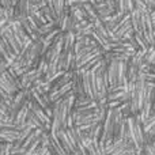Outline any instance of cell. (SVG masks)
I'll return each mask as SVG.
<instances>
[{"instance_id":"obj_3","label":"cell","mask_w":155,"mask_h":155,"mask_svg":"<svg viewBox=\"0 0 155 155\" xmlns=\"http://www.w3.org/2000/svg\"><path fill=\"white\" fill-rule=\"evenodd\" d=\"M44 74L41 71H38L37 68H29L26 72L19 78V88H30L33 86V83L37 79L42 78Z\"/></svg>"},{"instance_id":"obj_4","label":"cell","mask_w":155,"mask_h":155,"mask_svg":"<svg viewBox=\"0 0 155 155\" xmlns=\"http://www.w3.org/2000/svg\"><path fill=\"white\" fill-rule=\"evenodd\" d=\"M29 112H30L29 102L26 101L21 107H19L18 112L15 113V118H14L12 124H15L19 129H22V128H23V125L26 124V121L29 120V117H27V116H29Z\"/></svg>"},{"instance_id":"obj_1","label":"cell","mask_w":155,"mask_h":155,"mask_svg":"<svg viewBox=\"0 0 155 155\" xmlns=\"http://www.w3.org/2000/svg\"><path fill=\"white\" fill-rule=\"evenodd\" d=\"M0 88H3L10 95H14L19 90V80L12 78V75L5 70L0 74Z\"/></svg>"},{"instance_id":"obj_7","label":"cell","mask_w":155,"mask_h":155,"mask_svg":"<svg viewBox=\"0 0 155 155\" xmlns=\"http://www.w3.org/2000/svg\"><path fill=\"white\" fill-rule=\"evenodd\" d=\"M135 129H136V136L137 140H139L140 146H144L146 144V134H144V128H143V123L140 120V116L139 113L135 114Z\"/></svg>"},{"instance_id":"obj_14","label":"cell","mask_w":155,"mask_h":155,"mask_svg":"<svg viewBox=\"0 0 155 155\" xmlns=\"http://www.w3.org/2000/svg\"><path fill=\"white\" fill-rule=\"evenodd\" d=\"M135 2V8L140 11V12H150V8L147 7V4L144 3V0H134Z\"/></svg>"},{"instance_id":"obj_5","label":"cell","mask_w":155,"mask_h":155,"mask_svg":"<svg viewBox=\"0 0 155 155\" xmlns=\"http://www.w3.org/2000/svg\"><path fill=\"white\" fill-rule=\"evenodd\" d=\"M56 136L59 137V142H60V144L63 146V148H64L65 151H67L68 154H72L74 151H76V148L72 146V143L70 142V139H68V136H67V134H65V129L64 128H61V129H59V132L56 134Z\"/></svg>"},{"instance_id":"obj_8","label":"cell","mask_w":155,"mask_h":155,"mask_svg":"<svg viewBox=\"0 0 155 155\" xmlns=\"http://www.w3.org/2000/svg\"><path fill=\"white\" fill-rule=\"evenodd\" d=\"M129 61H117V84H124L128 82L127 79V70Z\"/></svg>"},{"instance_id":"obj_13","label":"cell","mask_w":155,"mask_h":155,"mask_svg":"<svg viewBox=\"0 0 155 155\" xmlns=\"http://www.w3.org/2000/svg\"><path fill=\"white\" fill-rule=\"evenodd\" d=\"M144 63L147 64H155V46L150 45L146 52V56H144Z\"/></svg>"},{"instance_id":"obj_21","label":"cell","mask_w":155,"mask_h":155,"mask_svg":"<svg viewBox=\"0 0 155 155\" xmlns=\"http://www.w3.org/2000/svg\"><path fill=\"white\" fill-rule=\"evenodd\" d=\"M153 112H155V95H154V99H153Z\"/></svg>"},{"instance_id":"obj_6","label":"cell","mask_w":155,"mask_h":155,"mask_svg":"<svg viewBox=\"0 0 155 155\" xmlns=\"http://www.w3.org/2000/svg\"><path fill=\"white\" fill-rule=\"evenodd\" d=\"M106 72H107V79H109V87L117 84V60H112L109 64L106 65Z\"/></svg>"},{"instance_id":"obj_19","label":"cell","mask_w":155,"mask_h":155,"mask_svg":"<svg viewBox=\"0 0 155 155\" xmlns=\"http://www.w3.org/2000/svg\"><path fill=\"white\" fill-rule=\"evenodd\" d=\"M7 67H8V64L4 61V59H3V57H0V74H2L3 71L7 70Z\"/></svg>"},{"instance_id":"obj_9","label":"cell","mask_w":155,"mask_h":155,"mask_svg":"<svg viewBox=\"0 0 155 155\" xmlns=\"http://www.w3.org/2000/svg\"><path fill=\"white\" fill-rule=\"evenodd\" d=\"M82 7H83V10L86 11V15H87V19H88L90 22H94L95 19H98V18H99L98 14H97V11H95V8H94V5L91 4L90 2L83 3Z\"/></svg>"},{"instance_id":"obj_2","label":"cell","mask_w":155,"mask_h":155,"mask_svg":"<svg viewBox=\"0 0 155 155\" xmlns=\"http://www.w3.org/2000/svg\"><path fill=\"white\" fill-rule=\"evenodd\" d=\"M21 135V129L12 123H5L4 125L0 128V142H7L14 143L19 139Z\"/></svg>"},{"instance_id":"obj_18","label":"cell","mask_w":155,"mask_h":155,"mask_svg":"<svg viewBox=\"0 0 155 155\" xmlns=\"http://www.w3.org/2000/svg\"><path fill=\"white\" fill-rule=\"evenodd\" d=\"M144 78L147 82H155V72H151V71L144 72Z\"/></svg>"},{"instance_id":"obj_17","label":"cell","mask_w":155,"mask_h":155,"mask_svg":"<svg viewBox=\"0 0 155 155\" xmlns=\"http://www.w3.org/2000/svg\"><path fill=\"white\" fill-rule=\"evenodd\" d=\"M125 7H127V12H131L135 8V2L134 0H125Z\"/></svg>"},{"instance_id":"obj_11","label":"cell","mask_w":155,"mask_h":155,"mask_svg":"<svg viewBox=\"0 0 155 155\" xmlns=\"http://www.w3.org/2000/svg\"><path fill=\"white\" fill-rule=\"evenodd\" d=\"M131 15V25L132 29L135 30V33L140 31V11L137 8H134V10L129 12Z\"/></svg>"},{"instance_id":"obj_15","label":"cell","mask_w":155,"mask_h":155,"mask_svg":"<svg viewBox=\"0 0 155 155\" xmlns=\"http://www.w3.org/2000/svg\"><path fill=\"white\" fill-rule=\"evenodd\" d=\"M116 11H118L121 14H127L125 0H116Z\"/></svg>"},{"instance_id":"obj_16","label":"cell","mask_w":155,"mask_h":155,"mask_svg":"<svg viewBox=\"0 0 155 155\" xmlns=\"http://www.w3.org/2000/svg\"><path fill=\"white\" fill-rule=\"evenodd\" d=\"M105 3L112 12H116V0H105Z\"/></svg>"},{"instance_id":"obj_12","label":"cell","mask_w":155,"mask_h":155,"mask_svg":"<svg viewBox=\"0 0 155 155\" xmlns=\"http://www.w3.org/2000/svg\"><path fill=\"white\" fill-rule=\"evenodd\" d=\"M134 38H135V42H136L137 48H139V49H143V51H147L148 46H150V45H148L147 41L144 40V37H143L142 31L135 33V34H134Z\"/></svg>"},{"instance_id":"obj_20","label":"cell","mask_w":155,"mask_h":155,"mask_svg":"<svg viewBox=\"0 0 155 155\" xmlns=\"http://www.w3.org/2000/svg\"><path fill=\"white\" fill-rule=\"evenodd\" d=\"M150 15H151V19H153V25H154V27H155V10L151 11Z\"/></svg>"},{"instance_id":"obj_10","label":"cell","mask_w":155,"mask_h":155,"mask_svg":"<svg viewBox=\"0 0 155 155\" xmlns=\"http://www.w3.org/2000/svg\"><path fill=\"white\" fill-rule=\"evenodd\" d=\"M146 52L147 51H143V49H137L136 52H135V54L131 57V60L129 61L132 63V64L135 65V67L140 68L143 65V63H144V56H146Z\"/></svg>"}]
</instances>
